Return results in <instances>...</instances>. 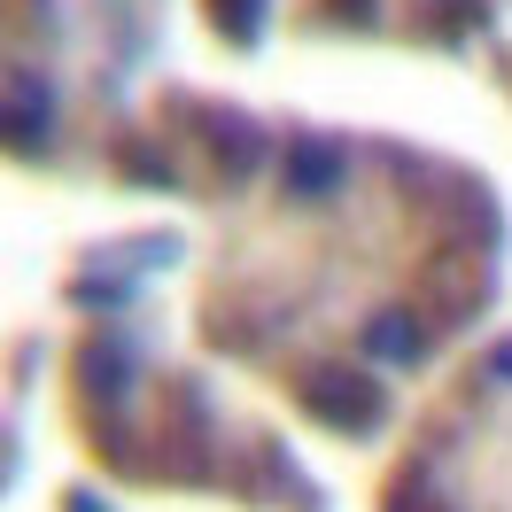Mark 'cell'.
Instances as JSON below:
<instances>
[{"instance_id": "obj_1", "label": "cell", "mask_w": 512, "mask_h": 512, "mask_svg": "<svg viewBox=\"0 0 512 512\" xmlns=\"http://www.w3.org/2000/svg\"><path fill=\"white\" fill-rule=\"evenodd\" d=\"M288 187L295 194L342 187V148H334V140H295V148H288Z\"/></svg>"}, {"instance_id": "obj_2", "label": "cell", "mask_w": 512, "mask_h": 512, "mask_svg": "<svg viewBox=\"0 0 512 512\" xmlns=\"http://www.w3.org/2000/svg\"><path fill=\"white\" fill-rule=\"evenodd\" d=\"M311 396L326 404V419H350V427H373V412H381V396H373L365 381H350V373H319Z\"/></svg>"}, {"instance_id": "obj_3", "label": "cell", "mask_w": 512, "mask_h": 512, "mask_svg": "<svg viewBox=\"0 0 512 512\" xmlns=\"http://www.w3.org/2000/svg\"><path fill=\"white\" fill-rule=\"evenodd\" d=\"M47 86L39 78H8V140L16 148H32V140H47Z\"/></svg>"}, {"instance_id": "obj_4", "label": "cell", "mask_w": 512, "mask_h": 512, "mask_svg": "<svg viewBox=\"0 0 512 512\" xmlns=\"http://www.w3.org/2000/svg\"><path fill=\"white\" fill-rule=\"evenodd\" d=\"M365 350L381 357V365H412V357L427 350V334H419V319H404V311H381V319L365 326Z\"/></svg>"}, {"instance_id": "obj_5", "label": "cell", "mask_w": 512, "mask_h": 512, "mask_svg": "<svg viewBox=\"0 0 512 512\" xmlns=\"http://www.w3.org/2000/svg\"><path fill=\"white\" fill-rule=\"evenodd\" d=\"M132 373H140L132 342H94V350H86V388H94V396H125Z\"/></svg>"}, {"instance_id": "obj_6", "label": "cell", "mask_w": 512, "mask_h": 512, "mask_svg": "<svg viewBox=\"0 0 512 512\" xmlns=\"http://www.w3.org/2000/svg\"><path fill=\"white\" fill-rule=\"evenodd\" d=\"M256 8H264V0H225V24H233V39H256Z\"/></svg>"}, {"instance_id": "obj_7", "label": "cell", "mask_w": 512, "mask_h": 512, "mask_svg": "<svg viewBox=\"0 0 512 512\" xmlns=\"http://www.w3.org/2000/svg\"><path fill=\"white\" fill-rule=\"evenodd\" d=\"M489 365H497V381H512V342H505L497 357H489Z\"/></svg>"}]
</instances>
